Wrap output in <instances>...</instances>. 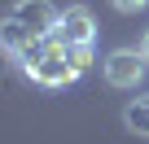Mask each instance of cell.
Returning a JSON list of instances; mask_svg holds the SVG:
<instances>
[{
	"label": "cell",
	"mask_w": 149,
	"mask_h": 144,
	"mask_svg": "<svg viewBox=\"0 0 149 144\" xmlns=\"http://www.w3.org/2000/svg\"><path fill=\"white\" fill-rule=\"evenodd\" d=\"M13 18L35 35V39H48V35H57V9L48 5V0H18L13 5Z\"/></svg>",
	"instance_id": "277c9868"
},
{
	"label": "cell",
	"mask_w": 149,
	"mask_h": 144,
	"mask_svg": "<svg viewBox=\"0 0 149 144\" xmlns=\"http://www.w3.org/2000/svg\"><path fill=\"white\" fill-rule=\"evenodd\" d=\"M22 65H26V74H31L35 83H44V88H66V83L79 79V70H74V61H70V52H66V44H61L57 35L40 39V44L22 57Z\"/></svg>",
	"instance_id": "6da1fadb"
},
{
	"label": "cell",
	"mask_w": 149,
	"mask_h": 144,
	"mask_svg": "<svg viewBox=\"0 0 149 144\" xmlns=\"http://www.w3.org/2000/svg\"><path fill=\"white\" fill-rule=\"evenodd\" d=\"M140 52H145V61H149V31H145V39H140Z\"/></svg>",
	"instance_id": "9c48e42d"
},
{
	"label": "cell",
	"mask_w": 149,
	"mask_h": 144,
	"mask_svg": "<svg viewBox=\"0 0 149 144\" xmlns=\"http://www.w3.org/2000/svg\"><path fill=\"white\" fill-rule=\"evenodd\" d=\"M110 5L118 13H140V9H149V0H110Z\"/></svg>",
	"instance_id": "ba28073f"
},
{
	"label": "cell",
	"mask_w": 149,
	"mask_h": 144,
	"mask_svg": "<svg viewBox=\"0 0 149 144\" xmlns=\"http://www.w3.org/2000/svg\"><path fill=\"white\" fill-rule=\"evenodd\" d=\"M145 70H149V61H145V52H136V48H114V52L101 61L105 83H110V88H123V92H136V88L145 83Z\"/></svg>",
	"instance_id": "7a4b0ae2"
},
{
	"label": "cell",
	"mask_w": 149,
	"mask_h": 144,
	"mask_svg": "<svg viewBox=\"0 0 149 144\" xmlns=\"http://www.w3.org/2000/svg\"><path fill=\"white\" fill-rule=\"evenodd\" d=\"M66 52H70V61H74V70H79V74H84V70L97 61V57H92V44H70Z\"/></svg>",
	"instance_id": "52a82bcc"
},
{
	"label": "cell",
	"mask_w": 149,
	"mask_h": 144,
	"mask_svg": "<svg viewBox=\"0 0 149 144\" xmlns=\"http://www.w3.org/2000/svg\"><path fill=\"white\" fill-rule=\"evenodd\" d=\"M123 127H127L132 135H145V140H149V96H132V101L123 105Z\"/></svg>",
	"instance_id": "8992f818"
},
{
	"label": "cell",
	"mask_w": 149,
	"mask_h": 144,
	"mask_svg": "<svg viewBox=\"0 0 149 144\" xmlns=\"http://www.w3.org/2000/svg\"><path fill=\"white\" fill-rule=\"evenodd\" d=\"M57 39L70 48V44H92L97 39V18L88 5H70L61 18H57Z\"/></svg>",
	"instance_id": "3957f363"
},
{
	"label": "cell",
	"mask_w": 149,
	"mask_h": 144,
	"mask_svg": "<svg viewBox=\"0 0 149 144\" xmlns=\"http://www.w3.org/2000/svg\"><path fill=\"white\" fill-rule=\"evenodd\" d=\"M35 44H40V39H35V35H31V31H26V26L13 18V13H9L5 22H0V48H5L9 57H26Z\"/></svg>",
	"instance_id": "5b68a950"
}]
</instances>
